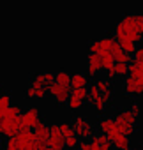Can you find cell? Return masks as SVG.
Returning a JSON list of instances; mask_svg holds the SVG:
<instances>
[{
    "mask_svg": "<svg viewBox=\"0 0 143 150\" xmlns=\"http://www.w3.org/2000/svg\"><path fill=\"white\" fill-rule=\"evenodd\" d=\"M113 37H115V41H118V39H131L134 44L143 42V35H141V32H139V28H138V25L134 21V14H124L117 21Z\"/></svg>",
    "mask_w": 143,
    "mask_h": 150,
    "instance_id": "obj_1",
    "label": "cell"
},
{
    "mask_svg": "<svg viewBox=\"0 0 143 150\" xmlns=\"http://www.w3.org/2000/svg\"><path fill=\"white\" fill-rule=\"evenodd\" d=\"M113 120H115L117 129H118L124 136L131 138V136L136 132V122H138V118L129 111V108H125V110H118L117 115L113 117Z\"/></svg>",
    "mask_w": 143,
    "mask_h": 150,
    "instance_id": "obj_2",
    "label": "cell"
},
{
    "mask_svg": "<svg viewBox=\"0 0 143 150\" xmlns=\"http://www.w3.org/2000/svg\"><path fill=\"white\" fill-rule=\"evenodd\" d=\"M71 127H73V131H74V134H76V138H78L80 141H88V139L96 134L94 124H92L88 118L81 117V115L74 117V120H73V124H71Z\"/></svg>",
    "mask_w": 143,
    "mask_h": 150,
    "instance_id": "obj_3",
    "label": "cell"
},
{
    "mask_svg": "<svg viewBox=\"0 0 143 150\" xmlns=\"http://www.w3.org/2000/svg\"><path fill=\"white\" fill-rule=\"evenodd\" d=\"M46 92L53 97V101L57 104H65L67 99H69V96H71V87H60V85H57L53 81L51 85L46 87Z\"/></svg>",
    "mask_w": 143,
    "mask_h": 150,
    "instance_id": "obj_4",
    "label": "cell"
},
{
    "mask_svg": "<svg viewBox=\"0 0 143 150\" xmlns=\"http://www.w3.org/2000/svg\"><path fill=\"white\" fill-rule=\"evenodd\" d=\"M122 88H124V92H125L127 96H131V97H141V96H143V80L125 76V78H124V83H122Z\"/></svg>",
    "mask_w": 143,
    "mask_h": 150,
    "instance_id": "obj_5",
    "label": "cell"
},
{
    "mask_svg": "<svg viewBox=\"0 0 143 150\" xmlns=\"http://www.w3.org/2000/svg\"><path fill=\"white\" fill-rule=\"evenodd\" d=\"M87 90H88L87 103H88V104H90V106H92V108L97 111V113H101V115H103V113L106 111V103L103 101V97H101V92H99V90L94 87V83H92V85H88V88H87Z\"/></svg>",
    "mask_w": 143,
    "mask_h": 150,
    "instance_id": "obj_6",
    "label": "cell"
},
{
    "mask_svg": "<svg viewBox=\"0 0 143 150\" xmlns=\"http://www.w3.org/2000/svg\"><path fill=\"white\" fill-rule=\"evenodd\" d=\"M46 145H48L51 150H65V139H64V136L60 134V129H58L57 124H51V125H50V136H48Z\"/></svg>",
    "mask_w": 143,
    "mask_h": 150,
    "instance_id": "obj_7",
    "label": "cell"
},
{
    "mask_svg": "<svg viewBox=\"0 0 143 150\" xmlns=\"http://www.w3.org/2000/svg\"><path fill=\"white\" fill-rule=\"evenodd\" d=\"M20 118H21V129L23 131H30V129H34V125L41 120L39 118V110L37 108H27L25 111H21V115H20Z\"/></svg>",
    "mask_w": 143,
    "mask_h": 150,
    "instance_id": "obj_8",
    "label": "cell"
},
{
    "mask_svg": "<svg viewBox=\"0 0 143 150\" xmlns=\"http://www.w3.org/2000/svg\"><path fill=\"white\" fill-rule=\"evenodd\" d=\"M34 139L41 145H46L48 141V136H50V125L44 122V120H39L35 125H34Z\"/></svg>",
    "mask_w": 143,
    "mask_h": 150,
    "instance_id": "obj_9",
    "label": "cell"
},
{
    "mask_svg": "<svg viewBox=\"0 0 143 150\" xmlns=\"http://www.w3.org/2000/svg\"><path fill=\"white\" fill-rule=\"evenodd\" d=\"M87 76H97V74L103 71V64H101V57L96 53H88L87 58Z\"/></svg>",
    "mask_w": 143,
    "mask_h": 150,
    "instance_id": "obj_10",
    "label": "cell"
},
{
    "mask_svg": "<svg viewBox=\"0 0 143 150\" xmlns=\"http://www.w3.org/2000/svg\"><path fill=\"white\" fill-rule=\"evenodd\" d=\"M14 139H16V143L20 145V148H21V150H25L28 145H32V143L35 141V139H34L32 131H23V129H21V131L14 136Z\"/></svg>",
    "mask_w": 143,
    "mask_h": 150,
    "instance_id": "obj_11",
    "label": "cell"
},
{
    "mask_svg": "<svg viewBox=\"0 0 143 150\" xmlns=\"http://www.w3.org/2000/svg\"><path fill=\"white\" fill-rule=\"evenodd\" d=\"M71 88H88V76L83 72L71 74Z\"/></svg>",
    "mask_w": 143,
    "mask_h": 150,
    "instance_id": "obj_12",
    "label": "cell"
},
{
    "mask_svg": "<svg viewBox=\"0 0 143 150\" xmlns=\"http://www.w3.org/2000/svg\"><path fill=\"white\" fill-rule=\"evenodd\" d=\"M25 94H27L28 99H44V97L48 96L46 88H42V87H34V85H28L27 90H25Z\"/></svg>",
    "mask_w": 143,
    "mask_h": 150,
    "instance_id": "obj_13",
    "label": "cell"
},
{
    "mask_svg": "<svg viewBox=\"0 0 143 150\" xmlns=\"http://www.w3.org/2000/svg\"><path fill=\"white\" fill-rule=\"evenodd\" d=\"M117 129V125H115V120L111 118V117H103L101 120H99V131H101V134H108V132H111V131H115Z\"/></svg>",
    "mask_w": 143,
    "mask_h": 150,
    "instance_id": "obj_14",
    "label": "cell"
},
{
    "mask_svg": "<svg viewBox=\"0 0 143 150\" xmlns=\"http://www.w3.org/2000/svg\"><path fill=\"white\" fill-rule=\"evenodd\" d=\"M127 76H131V78H138V80H143V65H139L138 62L131 60V64L127 65Z\"/></svg>",
    "mask_w": 143,
    "mask_h": 150,
    "instance_id": "obj_15",
    "label": "cell"
},
{
    "mask_svg": "<svg viewBox=\"0 0 143 150\" xmlns=\"http://www.w3.org/2000/svg\"><path fill=\"white\" fill-rule=\"evenodd\" d=\"M111 146H113L115 150H127V148H131V139H129L127 136L120 134L118 138H115V139L111 141Z\"/></svg>",
    "mask_w": 143,
    "mask_h": 150,
    "instance_id": "obj_16",
    "label": "cell"
},
{
    "mask_svg": "<svg viewBox=\"0 0 143 150\" xmlns=\"http://www.w3.org/2000/svg\"><path fill=\"white\" fill-rule=\"evenodd\" d=\"M55 76V83L60 87H71V74L67 71H58L53 74Z\"/></svg>",
    "mask_w": 143,
    "mask_h": 150,
    "instance_id": "obj_17",
    "label": "cell"
},
{
    "mask_svg": "<svg viewBox=\"0 0 143 150\" xmlns=\"http://www.w3.org/2000/svg\"><path fill=\"white\" fill-rule=\"evenodd\" d=\"M67 108L69 110H73V111H78V110H81L83 108V104H85V101H81V99H78V97H74V96H69V99H67Z\"/></svg>",
    "mask_w": 143,
    "mask_h": 150,
    "instance_id": "obj_18",
    "label": "cell"
},
{
    "mask_svg": "<svg viewBox=\"0 0 143 150\" xmlns=\"http://www.w3.org/2000/svg\"><path fill=\"white\" fill-rule=\"evenodd\" d=\"M11 94L9 92H0V115H2L9 106H11Z\"/></svg>",
    "mask_w": 143,
    "mask_h": 150,
    "instance_id": "obj_19",
    "label": "cell"
},
{
    "mask_svg": "<svg viewBox=\"0 0 143 150\" xmlns=\"http://www.w3.org/2000/svg\"><path fill=\"white\" fill-rule=\"evenodd\" d=\"M21 106H18V104H11L6 111H4V117H7V118H16V117H20L21 115Z\"/></svg>",
    "mask_w": 143,
    "mask_h": 150,
    "instance_id": "obj_20",
    "label": "cell"
},
{
    "mask_svg": "<svg viewBox=\"0 0 143 150\" xmlns=\"http://www.w3.org/2000/svg\"><path fill=\"white\" fill-rule=\"evenodd\" d=\"M58 129H60V134L64 136V139H67V138H71V136H76L74 131H73V127H71V124H67V122L58 124Z\"/></svg>",
    "mask_w": 143,
    "mask_h": 150,
    "instance_id": "obj_21",
    "label": "cell"
},
{
    "mask_svg": "<svg viewBox=\"0 0 143 150\" xmlns=\"http://www.w3.org/2000/svg\"><path fill=\"white\" fill-rule=\"evenodd\" d=\"M113 72H115V78H125L127 76V64H115Z\"/></svg>",
    "mask_w": 143,
    "mask_h": 150,
    "instance_id": "obj_22",
    "label": "cell"
},
{
    "mask_svg": "<svg viewBox=\"0 0 143 150\" xmlns=\"http://www.w3.org/2000/svg\"><path fill=\"white\" fill-rule=\"evenodd\" d=\"M71 96H74V97H78V99H81V101L87 103L88 90H87V88H71Z\"/></svg>",
    "mask_w": 143,
    "mask_h": 150,
    "instance_id": "obj_23",
    "label": "cell"
},
{
    "mask_svg": "<svg viewBox=\"0 0 143 150\" xmlns=\"http://www.w3.org/2000/svg\"><path fill=\"white\" fill-rule=\"evenodd\" d=\"M134 62H138L139 65H143V42H139L138 46H136V50H134Z\"/></svg>",
    "mask_w": 143,
    "mask_h": 150,
    "instance_id": "obj_24",
    "label": "cell"
},
{
    "mask_svg": "<svg viewBox=\"0 0 143 150\" xmlns=\"http://www.w3.org/2000/svg\"><path fill=\"white\" fill-rule=\"evenodd\" d=\"M78 145H80V139H78L76 136H71V138H67V139H65V148H69V150L78 148Z\"/></svg>",
    "mask_w": 143,
    "mask_h": 150,
    "instance_id": "obj_25",
    "label": "cell"
},
{
    "mask_svg": "<svg viewBox=\"0 0 143 150\" xmlns=\"http://www.w3.org/2000/svg\"><path fill=\"white\" fill-rule=\"evenodd\" d=\"M4 150H21V148H20V145L16 143L14 138H7V141L4 145Z\"/></svg>",
    "mask_w": 143,
    "mask_h": 150,
    "instance_id": "obj_26",
    "label": "cell"
},
{
    "mask_svg": "<svg viewBox=\"0 0 143 150\" xmlns=\"http://www.w3.org/2000/svg\"><path fill=\"white\" fill-rule=\"evenodd\" d=\"M129 111H131L136 118H139V113H141V106H139V103H132L131 108H129Z\"/></svg>",
    "mask_w": 143,
    "mask_h": 150,
    "instance_id": "obj_27",
    "label": "cell"
},
{
    "mask_svg": "<svg viewBox=\"0 0 143 150\" xmlns=\"http://www.w3.org/2000/svg\"><path fill=\"white\" fill-rule=\"evenodd\" d=\"M88 143H90V141H88ZM90 150H111V148H108V146H96V145L90 143Z\"/></svg>",
    "mask_w": 143,
    "mask_h": 150,
    "instance_id": "obj_28",
    "label": "cell"
},
{
    "mask_svg": "<svg viewBox=\"0 0 143 150\" xmlns=\"http://www.w3.org/2000/svg\"><path fill=\"white\" fill-rule=\"evenodd\" d=\"M138 28H139V32H141V35H143V23H141V25H139Z\"/></svg>",
    "mask_w": 143,
    "mask_h": 150,
    "instance_id": "obj_29",
    "label": "cell"
},
{
    "mask_svg": "<svg viewBox=\"0 0 143 150\" xmlns=\"http://www.w3.org/2000/svg\"><path fill=\"white\" fill-rule=\"evenodd\" d=\"M41 150H51V148H50V146H44V148H41Z\"/></svg>",
    "mask_w": 143,
    "mask_h": 150,
    "instance_id": "obj_30",
    "label": "cell"
},
{
    "mask_svg": "<svg viewBox=\"0 0 143 150\" xmlns=\"http://www.w3.org/2000/svg\"><path fill=\"white\" fill-rule=\"evenodd\" d=\"M4 145V141H2V136H0V146H2Z\"/></svg>",
    "mask_w": 143,
    "mask_h": 150,
    "instance_id": "obj_31",
    "label": "cell"
},
{
    "mask_svg": "<svg viewBox=\"0 0 143 150\" xmlns=\"http://www.w3.org/2000/svg\"><path fill=\"white\" fill-rule=\"evenodd\" d=\"M127 150H138V148H127Z\"/></svg>",
    "mask_w": 143,
    "mask_h": 150,
    "instance_id": "obj_32",
    "label": "cell"
},
{
    "mask_svg": "<svg viewBox=\"0 0 143 150\" xmlns=\"http://www.w3.org/2000/svg\"><path fill=\"white\" fill-rule=\"evenodd\" d=\"M138 150H143V145H141V148H138Z\"/></svg>",
    "mask_w": 143,
    "mask_h": 150,
    "instance_id": "obj_33",
    "label": "cell"
},
{
    "mask_svg": "<svg viewBox=\"0 0 143 150\" xmlns=\"http://www.w3.org/2000/svg\"><path fill=\"white\" fill-rule=\"evenodd\" d=\"M0 92H2V88H0Z\"/></svg>",
    "mask_w": 143,
    "mask_h": 150,
    "instance_id": "obj_34",
    "label": "cell"
}]
</instances>
